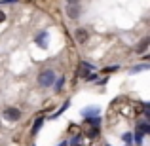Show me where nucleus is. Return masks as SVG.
I'll return each instance as SVG.
<instances>
[{
	"label": "nucleus",
	"instance_id": "3",
	"mask_svg": "<svg viewBox=\"0 0 150 146\" xmlns=\"http://www.w3.org/2000/svg\"><path fill=\"white\" fill-rule=\"evenodd\" d=\"M67 13H69L70 19H76L78 15H80V8H78V4H69V8H67Z\"/></svg>",
	"mask_w": 150,
	"mask_h": 146
},
{
	"label": "nucleus",
	"instance_id": "10",
	"mask_svg": "<svg viewBox=\"0 0 150 146\" xmlns=\"http://www.w3.org/2000/svg\"><path fill=\"white\" fill-rule=\"evenodd\" d=\"M4 19H6V15H4L2 11H0V23H4Z\"/></svg>",
	"mask_w": 150,
	"mask_h": 146
},
{
	"label": "nucleus",
	"instance_id": "9",
	"mask_svg": "<svg viewBox=\"0 0 150 146\" xmlns=\"http://www.w3.org/2000/svg\"><path fill=\"white\" fill-rule=\"evenodd\" d=\"M124 140L125 142H131V135H124Z\"/></svg>",
	"mask_w": 150,
	"mask_h": 146
},
{
	"label": "nucleus",
	"instance_id": "4",
	"mask_svg": "<svg viewBox=\"0 0 150 146\" xmlns=\"http://www.w3.org/2000/svg\"><path fill=\"white\" fill-rule=\"evenodd\" d=\"M74 38H76V42L84 44V42L88 40V30H86V29H78L76 32H74Z\"/></svg>",
	"mask_w": 150,
	"mask_h": 146
},
{
	"label": "nucleus",
	"instance_id": "7",
	"mask_svg": "<svg viewBox=\"0 0 150 146\" xmlns=\"http://www.w3.org/2000/svg\"><path fill=\"white\" fill-rule=\"evenodd\" d=\"M40 125H42V118H40V120H36V123H34V129H33V133H36L38 129H40Z\"/></svg>",
	"mask_w": 150,
	"mask_h": 146
},
{
	"label": "nucleus",
	"instance_id": "6",
	"mask_svg": "<svg viewBox=\"0 0 150 146\" xmlns=\"http://www.w3.org/2000/svg\"><path fill=\"white\" fill-rule=\"evenodd\" d=\"M141 131H143V133H148L150 131V127H148L146 121H143V123H141Z\"/></svg>",
	"mask_w": 150,
	"mask_h": 146
},
{
	"label": "nucleus",
	"instance_id": "2",
	"mask_svg": "<svg viewBox=\"0 0 150 146\" xmlns=\"http://www.w3.org/2000/svg\"><path fill=\"white\" fill-rule=\"evenodd\" d=\"M4 118H6V120H10V121H15V120H19V118H21V112H19L17 108H6Z\"/></svg>",
	"mask_w": 150,
	"mask_h": 146
},
{
	"label": "nucleus",
	"instance_id": "1",
	"mask_svg": "<svg viewBox=\"0 0 150 146\" xmlns=\"http://www.w3.org/2000/svg\"><path fill=\"white\" fill-rule=\"evenodd\" d=\"M53 82H55V72L53 70H44V72H40V76H38V84H40L42 87H50Z\"/></svg>",
	"mask_w": 150,
	"mask_h": 146
},
{
	"label": "nucleus",
	"instance_id": "11",
	"mask_svg": "<svg viewBox=\"0 0 150 146\" xmlns=\"http://www.w3.org/2000/svg\"><path fill=\"white\" fill-rule=\"evenodd\" d=\"M67 2H69V4H78L80 0H67Z\"/></svg>",
	"mask_w": 150,
	"mask_h": 146
},
{
	"label": "nucleus",
	"instance_id": "8",
	"mask_svg": "<svg viewBox=\"0 0 150 146\" xmlns=\"http://www.w3.org/2000/svg\"><path fill=\"white\" fill-rule=\"evenodd\" d=\"M63 87V78H59V82H57V84H55V89H57V91H59V89H61Z\"/></svg>",
	"mask_w": 150,
	"mask_h": 146
},
{
	"label": "nucleus",
	"instance_id": "5",
	"mask_svg": "<svg viewBox=\"0 0 150 146\" xmlns=\"http://www.w3.org/2000/svg\"><path fill=\"white\" fill-rule=\"evenodd\" d=\"M148 44H150V38H148V36L143 38V40L139 42V46H137V53H144V51H146V48H148Z\"/></svg>",
	"mask_w": 150,
	"mask_h": 146
}]
</instances>
